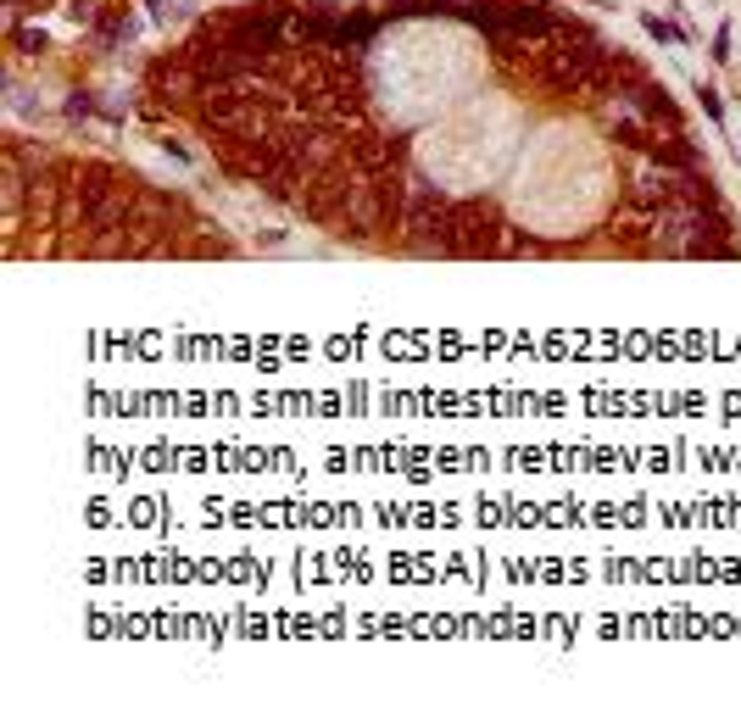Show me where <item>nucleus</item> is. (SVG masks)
Here are the masks:
<instances>
[{"instance_id": "obj_1", "label": "nucleus", "mask_w": 741, "mask_h": 707, "mask_svg": "<svg viewBox=\"0 0 741 707\" xmlns=\"http://www.w3.org/2000/svg\"><path fill=\"white\" fill-rule=\"evenodd\" d=\"M195 28L145 106L335 240L418 257L730 251L680 106L597 28L513 0H374Z\"/></svg>"}]
</instances>
